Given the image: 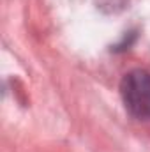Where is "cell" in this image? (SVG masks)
Instances as JSON below:
<instances>
[{"mask_svg":"<svg viewBox=\"0 0 150 152\" xmlns=\"http://www.w3.org/2000/svg\"><path fill=\"white\" fill-rule=\"evenodd\" d=\"M120 97L125 112L136 120H150V73L133 69L120 81Z\"/></svg>","mask_w":150,"mask_h":152,"instance_id":"obj_1","label":"cell"}]
</instances>
